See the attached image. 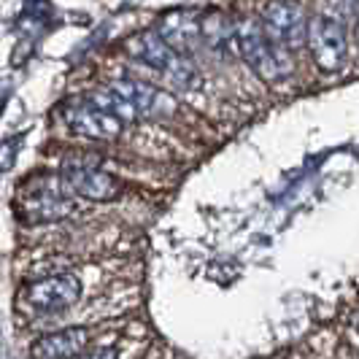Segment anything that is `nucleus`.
<instances>
[{"mask_svg": "<svg viewBox=\"0 0 359 359\" xmlns=\"http://www.w3.org/2000/svg\"><path fill=\"white\" fill-rule=\"evenodd\" d=\"M235 46H238V54L246 60V65L265 81H281V79L292 76V71H294L289 52L265 36L259 19H238V25H235Z\"/></svg>", "mask_w": 359, "mask_h": 359, "instance_id": "nucleus-1", "label": "nucleus"}, {"mask_svg": "<svg viewBox=\"0 0 359 359\" xmlns=\"http://www.w3.org/2000/svg\"><path fill=\"white\" fill-rule=\"evenodd\" d=\"M76 208L71 192L65 189L62 179L43 176V179L25 181L17 198V216L25 224H49L68 219Z\"/></svg>", "mask_w": 359, "mask_h": 359, "instance_id": "nucleus-2", "label": "nucleus"}, {"mask_svg": "<svg viewBox=\"0 0 359 359\" xmlns=\"http://www.w3.org/2000/svg\"><path fill=\"white\" fill-rule=\"evenodd\" d=\"M81 292H84V284L76 273H54L27 284L22 292V303L33 313L52 316L76 306L81 300Z\"/></svg>", "mask_w": 359, "mask_h": 359, "instance_id": "nucleus-3", "label": "nucleus"}, {"mask_svg": "<svg viewBox=\"0 0 359 359\" xmlns=\"http://www.w3.org/2000/svg\"><path fill=\"white\" fill-rule=\"evenodd\" d=\"M262 30L265 36L284 46L287 52L292 49H300L308 38V22L303 17V8L300 3L294 0H268L265 8H262Z\"/></svg>", "mask_w": 359, "mask_h": 359, "instance_id": "nucleus-4", "label": "nucleus"}, {"mask_svg": "<svg viewBox=\"0 0 359 359\" xmlns=\"http://www.w3.org/2000/svg\"><path fill=\"white\" fill-rule=\"evenodd\" d=\"M306 43L311 46L313 62L319 65V71H341L343 60H346V30L341 22L330 17H313L308 22Z\"/></svg>", "mask_w": 359, "mask_h": 359, "instance_id": "nucleus-5", "label": "nucleus"}, {"mask_svg": "<svg viewBox=\"0 0 359 359\" xmlns=\"http://www.w3.org/2000/svg\"><path fill=\"white\" fill-rule=\"evenodd\" d=\"M60 179L65 184V189L71 195L87 200H97V203H108V200H116L122 195V184L114 179L106 170H97L90 165H65Z\"/></svg>", "mask_w": 359, "mask_h": 359, "instance_id": "nucleus-6", "label": "nucleus"}, {"mask_svg": "<svg viewBox=\"0 0 359 359\" xmlns=\"http://www.w3.org/2000/svg\"><path fill=\"white\" fill-rule=\"evenodd\" d=\"M65 122L76 135L81 138H92V141H103V138H116L122 133V122L114 119L111 114L95 108L87 100H76L65 108Z\"/></svg>", "mask_w": 359, "mask_h": 359, "instance_id": "nucleus-7", "label": "nucleus"}, {"mask_svg": "<svg viewBox=\"0 0 359 359\" xmlns=\"http://www.w3.org/2000/svg\"><path fill=\"white\" fill-rule=\"evenodd\" d=\"M92 335L87 327H65V330H54L41 335L30 346V357L33 359H73L81 357L90 346Z\"/></svg>", "mask_w": 359, "mask_h": 359, "instance_id": "nucleus-8", "label": "nucleus"}, {"mask_svg": "<svg viewBox=\"0 0 359 359\" xmlns=\"http://www.w3.org/2000/svg\"><path fill=\"white\" fill-rule=\"evenodd\" d=\"M200 11H189V8H179L165 14L157 27V36L173 49V54H187L200 38Z\"/></svg>", "mask_w": 359, "mask_h": 359, "instance_id": "nucleus-9", "label": "nucleus"}, {"mask_svg": "<svg viewBox=\"0 0 359 359\" xmlns=\"http://www.w3.org/2000/svg\"><path fill=\"white\" fill-rule=\"evenodd\" d=\"M127 52L133 54L135 60H141L144 65L154 68V71H168L170 60L176 57L173 49L157 36V30H144V33H135L133 38H127Z\"/></svg>", "mask_w": 359, "mask_h": 359, "instance_id": "nucleus-10", "label": "nucleus"}, {"mask_svg": "<svg viewBox=\"0 0 359 359\" xmlns=\"http://www.w3.org/2000/svg\"><path fill=\"white\" fill-rule=\"evenodd\" d=\"M111 90L116 92L125 103H130L138 114H149V111H154L157 100H160V92L154 90V87H149V84H144V81H135V79L116 81Z\"/></svg>", "mask_w": 359, "mask_h": 359, "instance_id": "nucleus-11", "label": "nucleus"}, {"mask_svg": "<svg viewBox=\"0 0 359 359\" xmlns=\"http://www.w3.org/2000/svg\"><path fill=\"white\" fill-rule=\"evenodd\" d=\"M200 38H205L208 46H224L235 38V27L233 22L227 19L224 11H211V14H203L200 17Z\"/></svg>", "mask_w": 359, "mask_h": 359, "instance_id": "nucleus-12", "label": "nucleus"}, {"mask_svg": "<svg viewBox=\"0 0 359 359\" xmlns=\"http://www.w3.org/2000/svg\"><path fill=\"white\" fill-rule=\"evenodd\" d=\"M165 76H168V81H170L176 90H195L200 84L198 68H195V62H192L187 54H176V57L170 60Z\"/></svg>", "mask_w": 359, "mask_h": 359, "instance_id": "nucleus-13", "label": "nucleus"}, {"mask_svg": "<svg viewBox=\"0 0 359 359\" xmlns=\"http://www.w3.org/2000/svg\"><path fill=\"white\" fill-rule=\"evenodd\" d=\"M17 151H19V138H8V141L0 144V173H6L14 165Z\"/></svg>", "mask_w": 359, "mask_h": 359, "instance_id": "nucleus-14", "label": "nucleus"}, {"mask_svg": "<svg viewBox=\"0 0 359 359\" xmlns=\"http://www.w3.org/2000/svg\"><path fill=\"white\" fill-rule=\"evenodd\" d=\"M84 359H116V351H114V348H95V351L87 354Z\"/></svg>", "mask_w": 359, "mask_h": 359, "instance_id": "nucleus-15", "label": "nucleus"}, {"mask_svg": "<svg viewBox=\"0 0 359 359\" xmlns=\"http://www.w3.org/2000/svg\"><path fill=\"white\" fill-rule=\"evenodd\" d=\"M357 330H359V316H357Z\"/></svg>", "mask_w": 359, "mask_h": 359, "instance_id": "nucleus-16", "label": "nucleus"}]
</instances>
